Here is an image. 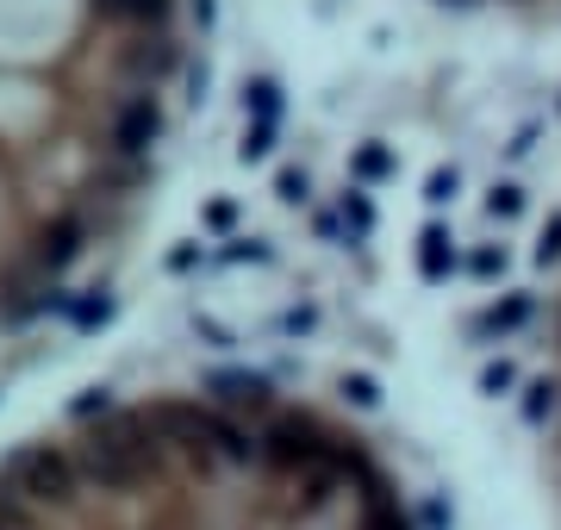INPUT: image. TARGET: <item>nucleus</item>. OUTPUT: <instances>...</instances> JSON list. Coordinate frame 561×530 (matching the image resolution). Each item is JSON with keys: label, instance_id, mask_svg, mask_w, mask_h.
<instances>
[{"label": "nucleus", "instance_id": "nucleus-4", "mask_svg": "<svg viewBox=\"0 0 561 530\" xmlns=\"http://www.w3.org/2000/svg\"><path fill=\"white\" fill-rule=\"evenodd\" d=\"M175 0H94V13L113 25H162Z\"/></svg>", "mask_w": 561, "mask_h": 530}, {"label": "nucleus", "instance_id": "nucleus-3", "mask_svg": "<svg viewBox=\"0 0 561 530\" xmlns=\"http://www.w3.org/2000/svg\"><path fill=\"white\" fill-rule=\"evenodd\" d=\"M530 418L542 425V462H549V487H556V506H561V307H556V368L537 381Z\"/></svg>", "mask_w": 561, "mask_h": 530}, {"label": "nucleus", "instance_id": "nucleus-2", "mask_svg": "<svg viewBox=\"0 0 561 530\" xmlns=\"http://www.w3.org/2000/svg\"><path fill=\"white\" fill-rule=\"evenodd\" d=\"M175 62H181V50H175L169 32H138V38L113 44V69H119V82L131 88V94H157V88L175 76Z\"/></svg>", "mask_w": 561, "mask_h": 530}, {"label": "nucleus", "instance_id": "nucleus-1", "mask_svg": "<svg viewBox=\"0 0 561 530\" xmlns=\"http://www.w3.org/2000/svg\"><path fill=\"white\" fill-rule=\"evenodd\" d=\"M0 530H424L356 418L262 375L81 400L0 449Z\"/></svg>", "mask_w": 561, "mask_h": 530}]
</instances>
